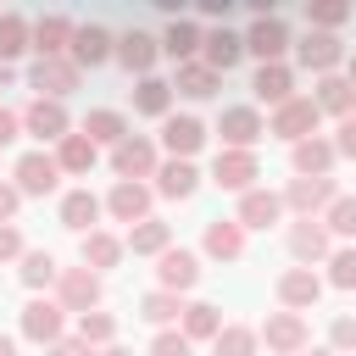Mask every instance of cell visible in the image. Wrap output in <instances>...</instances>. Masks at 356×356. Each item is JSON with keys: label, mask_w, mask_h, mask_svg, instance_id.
<instances>
[{"label": "cell", "mask_w": 356, "mask_h": 356, "mask_svg": "<svg viewBox=\"0 0 356 356\" xmlns=\"http://www.w3.org/2000/svg\"><path fill=\"white\" fill-rule=\"evenodd\" d=\"M44 356H95V350H89V345H83V339H78V334H72V339H67V334H61V339H56V345H44Z\"/></svg>", "instance_id": "cell-50"}, {"label": "cell", "mask_w": 356, "mask_h": 356, "mask_svg": "<svg viewBox=\"0 0 356 356\" xmlns=\"http://www.w3.org/2000/svg\"><path fill=\"white\" fill-rule=\"evenodd\" d=\"M284 239H289V256H295V261H306V267L334 256V245H328V228H323L317 217H300V222H289V234H284Z\"/></svg>", "instance_id": "cell-7"}, {"label": "cell", "mask_w": 356, "mask_h": 356, "mask_svg": "<svg viewBox=\"0 0 356 356\" xmlns=\"http://www.w3.org/2000/svg\"><path fill=\"white\" fill-rule=\"evenodd\" d=\"M33 89H39V100H61V95H72V89H78V67H72L67 56L33 61Z\"/></svg>", "instance_id": "cell-12"}, {"label": "cell", "mask_w": 356, "mask_h": 356, "mask_svg": "<svg viewBox=\"0 0 356 356\" xmlns=\"http://www.w3.org/2000/svg\"><path fill=\"white\" fill-rule=\"evenodd\" d=\"M56 278H61V267H56L50 250H22V284H28V289H44V284H56Z\"/></svg>", "instance_id": "cell-40"}, {"label": "cell", "mask_w": 356, "mask_h": 356, "mask_svg": "<svg viewBox=\"0 0 356 356\" xmlns=\"http://www.w3.org/2000/svg\"><path fill=\"white\" fill-rule=\"evenodd\" d=\"M161 50H167V56H172L178 67H184V61H195V56H200V28L178 17V22L167 28V39H161Z\"/></svg>", "instance_id": "cell-36"}, {"label": "cell", "mask_w": 356, "mask_h": 356, "mask_svg": "<svg viewBox=\"0 0 356 356\" xmlns=\"http://www.w3.org/2000/svg\"><path fill=\"white\" fill-rule=\"evenodd\" d=\"M150 356H189V339L172 334V328H161V334L150 339Z\"/></svg>", "instance_id": "cell-47"}, {"label": "cell", "mask_w": 356, "mask_h": 356, "mask_svg": "<svg viewBox=\"0 0 356 356\" xmlns=\"http://www.w3.org/2000/svg\"><path fill=\"white\" fill-rule=\"evenodd\" d=\"M139 317H145V323H156V328H167V323H178V317H184V300H178V295H167V289H150V295L139 300Z\"/></svg>", "instance_id": "cell-39"}, {"label": "cell", "mask_w": 356, "mask_h": 356, "mask_svg": "<svg viewBox=\"0 0 356 356\" xmlns=\"http://www.w3.org/2000/svg\"><path fill=\"white\" fill-rule=\"evenodd\" d=\"M100 356H134V350H122V345H106V350H100Z\"/></svg>", "instance_id": "cell-56"}, {"label": "cell", "mask_w": 356, "mask_h": 356, "mask_svg": "<svg viewBox=\"0 0 356 356\" xmlns=\"http://www.w3.org/2000/svg\"><path fill=\"white\" fill-rule=\"evenodd\" d=\"M284 217V195H273V189H245L239 195V228H273Z\"/></svg>", "instance_id": "cell-14"}, {"label": "cell", "mask_w": 356, "mask_h": 356, "mask_svg": "<svg viewBox=\"0 0 356 356\" xmlns=\"http://www.w3.org/2000/svg\"><path fill=\"white\" fill-rule=\"evenodd\" d=\"M28 44H33V28H28L17 11H6V17H0V67H11Z\"/></svg>", "instance_id": "cell-35"}, {"label": "cell", "mask_w": 356, "mask_h": 356, "mask_svg": "<svg viewBox=\"0 0 356 356\" xmlns=\"http://www.w3.org/2000/svg\"><path fill=\"white\" fill-rule=\"evenodd\" d=\"M345 83H350V89H356V56H350V61H345Z\"/></svg>", "instance_id": "cell-55"}, {"label": "cell", "mask_w": 356, "mask_h": 356, "mask_svg": "<svg viewBox=\"0 0 356 356\" xmlns=\"http://www.w3.org/2000/svg\"><path fill=\"white\" fill-rule=\"evenodd\" d=\"M56 167H61V172H89V167H95V145H89L83 134H67V139L56 145Z\"/></svg>", "instance_id": "cell-38"}, {"label": "cell", "mask_w": 356, "mask_h": 356, "mask_svg": "<svg viewBox=\"0 0 356 356\" xmlns=\"http://www.w3.org/2000/svg\"><path fill=\"white\" fill-rule=\"evenodd\" d=\"M206 256H217V261H239L245 256V228L239 222H206Z\"/></svg>", "instance_id": "cell-28"}, {"label": "cell", "mask_w": 356, "mask_h": 356, "mask_svg": "<svg viewBox=\"0 0 356 356\" xmlns=\"http://www.w3.org/2000/svg\"><path fill=\"white\" fill-rule=\"evenodd\" d=\"M17 134H22V117H17V111H6V106H0V150H6V145H11V139H17Z\"/></svg>", "instance_id": "cell-52"}, {"label": "cell", "mask_w": 356, "mask_h": 356, "mask_svg": "<svg viewBox=\"0 0 356 356\" xmlns=\"http://www.w3.org/2000/svg\"><path fill=\"white\" fill-rule=\"evenodd\" d=\"M245 50L261 56V67H267V61H284V50H289V28H284L278 17H256L250 33H245Z\"/></svg>", "instance_id": "cell-11"}, {"label": "cell", "mask_w": 356, "mask_h": 356, "mask_svg": "<svg viewBox=\"0 0 356 356\" xmlns=\"http://www.w3.org/2000/svg\"><path fill=\"white\" fill-rule=\"evenodd\" d=\"M67 44H72V22H67V17H39V22H33V50H39V61L67 56Z\"/></svg>", "instance_id": "cell-26"}, {"label": "cell", "mask_w": 356, "mask_h": 356, "mask_svg": "<svg viewBox=\"0 0 356 356\" xmlns=\"http://www.w3.org/2000/svg\"><path fill=\"white\" fill-rule=\"evenodd\" d=\"M317 295H323V278H317L312 267H289V273L278 278V300H284L289 312H306V306H317Z\"/></svg>", "instance_id": "cell-20"}, {"label": "cell", "mask_w": 356, "mask_h": 356, "mask_svg": "<svg viewBox=\"0 0 356 356\" xmlns=\"http://www.w3.org/2000/svg\"><path fill=\"white\" fill-rule=\"evenodd\" d=\"M239 56H245V39H239V33H228V28H211V33H200V61H206L217 78H222V72H228Z\"/></svg>", "instance_id": "cell-16"}, {"label": "cell", "mask_w": 356, "mask_h": 356, "mask_svg": "<svg viewBox=\"0 0 356 356\" xmlns=\"http://www.w3.org/2000/svg\"><path fill=\"white\" fill-rule=\"evenodd\" d=\"M323 228H328V239L339 234V239H356V195H334V206L323 211Z\"/></svg>", "instance_id": "cell-41"}, {"label": "cell", "mask_w": 356, "mask_h": 356, "mask_svg": "<svg viewBox=\"0 0 356 356\" xmlns=\"http://www.w3.org/2000/svg\"><path fill=\"white\" fill-rule=\"evenodd\" d=\"M317 122H323V111L312 106V100H284L278 111H273V122H267V134H278V139H289V145H300V139H312L317 134Z\"/></svg>", "instance_id": "cell-1"}, {"label": "cell", "mask_w": 356, "mask_h": 356, "mask_svg": "<svg viewBox=\"0 0 356 356\" xmlns=\"http://www.w3.org/2000/svg\"><path fill=\"white\" fill-rule=\"evenodd\" d=\"M339 61H345V44H339L334 33H306V39H300V67H312V72L328 78Z\"/></svg>", "instance_id": "cell-22"}, {"label": "cell", "mask_w": 356, "mask_h": 356, "mask_svg": "<svg viewBox=\"0 0 356 356\" xmlns=\"http://www.w3.org/2000/svg\"><path fill=\"white\" fill-rule=\"evenodd\" d=\"M211 178H217V189H234V195H245V189L261 178V167H256V150H217V161H211Z\"/></svg>", "instance_id": "cell-5"}, {"label": "cell", "mask_w": 356, "mask_h": 356, "mask_svg": "<svg viewBox=\"0 0 356 356\" xmlns=\"http://www.w3.org/2000/svg\"><path fill=\"white\" fill-rule=\"evenodd\" d=\"M350 17V6H339V0H323V6H306V22H312V33H334L339 22Z\"/></svg>", "instance_id": "cell-44"}, {"label": "cell", "mask_w": 356, "mask_h": 356, "mask_svg": "<svg viewBox=\"0 0 356 356\" xmlns=\"http://www.w3.org/2000/svg\"><path fill=\"white\" fill-rule=\"evenodd\" d=\"M22 128H28L33 139L61 145V139H67V111H61V100H33V106L22 111Z\"/></svg>", "instance_id": "cell-17"}, {"label": "cell", "mask_w": 356, "mask_h": 356, "mask_svg": "<svg viewBox=\"0 0 356 356\" xmlns=\"http://www.w3.org/2000/svg\"><path fill=\"white\" fill-rule=\"evenodd\" d=\"M106 211H111L117 222H145V217H150V189H145V184L117 178V189L106 195Z\"/></svg>", "instance_id": "cell-19"}, {"label": "cell", "mask_w": 356, "mask_h": 356, "mask_svg": "<svg viewBox=\"0 0 356 356\" xmlns=\"http://www.w3.org/2000/svg\"><path fill=\"white\" fill-rule=\"evenodd\" d=\"M334 178H295L289 184V195H284V206H295L300 217H312V211H328L334 206Z\"/></svg>", "instance_id": "cell-18"}, {"label": "cell", "mask_w": 356, "mask_h": 356, "mask_svg": "<svg viewBox=\"0 0 356 356\" xmlns=\"http://www.w3.org/2000/svg\"><path fill=\"white\" fill-rule=\"evenodd\" d=\"M195 189H200L195 161H161V167H156V195H167V200H189Z\"/></svg>", "instance_id": "cell-24"}, {"label": "cell", "mask_w": 356, "mask_h": 356, "mask_svg": "<svg viewBox=\"0 0 356 356\" xmlns=\"http://www.w3.org/2000/svg\"><path fill=\"white\" fill-rule=\"evenodd\" d=\"M122 250H128V245H122L117 234H106V228L83 234V267H89V273H106V267H117V261H122Z\"/></svg>", "instance_id": "cell-29"}, {"label": "cell", "mask_w": 356, "mask_h": 356, "mask_svg": "<svg viewBox=\"0 0 356 356\" xmlns=\"http://www.w3.org/2000/svg\"><path fill=\"white\" fill-rule=\"evenodd\" d=\"M217 334H222V312L217 306H206V300L184 306V339H217Z\"/></svg>", "instance_id": "cell-37"}, {"label": "cell", "mask_w": 356, "mask_h": 356, "mask_svg": "<svg viewBox=\"0 0 356 356\" xmlns=\"http://www.w3.org/2000/svg\"><path fill=\"white\" fill-rule=\"evenodd\" d=\"M111 334H117V317L111 312H83L78 317V339L83 345H111Z\"/></svg>", "instance_id": "cell-43"}, {"label": "cell", "mask_w": 356, "mask_h": 356, "mask_svg": "<svg viewBox=\"0 0 356 356\" xmlns=\"http://www.w3.org/2000/svg\"><path fill=\"white\" fill-rule=\"evenodd\" d=\"M334 156H350V161H356V117H345V122H339V139H334Z\"/></svg>", "instance_id": "cell-49"}, {"label": "cell", "mask_w": 356, "mask_h": 356, "mask_svg": "<svg viewBox=\"0 0 356 356\" xmlns=\"http://www.w3.org/2000/svg\"><path fill=\"white\" fill-rule=\"evenodd\" d=\"M156 278H161V289L167 295H184V289H195V278H200V261H195V250H161V267H156Z\"/></svg>", "instance_id": "cell-15"}, {"label": "cell", "mask_w": 356, "mask_h": 356, "mask_svg": "<svg viewBox=\"0 0 356 356\" xmlns=\"http://www.w3.org/2000/svg\"><path fill=\"white\" fill-rule=\"evenodd\" d=\"M0 261H22V234L11 222H0Z\"/></svg>", "instance_id": "cell-48"}, {"label": "cell", "mask_w": 356, "mask_h": 356, "mask_svg": "<svg viewBox=\"0 0 356 356\" xmlns=\"http://www.w3.org/2000/svg\"><path fill=\"white\" fill-rule=\"evenodd\" d=\"M106 56H117V39L100 28V22H83V28H72V44H67V61L83 72V67H100Z\"/></svg>", "instance_id": "cell-4"}, {"label": "cell", "mask_w": 356, "mask_h": 356, "mask_svg": "<svg viewBox=\"0 0 356 356\" xmlns=\"http://www.w3.org/2000/svg\"><path fill=\"white\" fill-rule=\"evenodd\" d=\"M256 339H267V350H278V356H295V350H306V317L300 312H273Z\"/></svg>", "instance_id": "cell-8"}, {"label": "cell", "mask_w": 356, "mask_h": 356, "mask_svg": "<svg viewBox=\"0 0 356 356\" xmlns=\"http://www.w3.org/2000/svg\"><path fill=\"white\" fill-rule=\"evenodd\" d=\"M328 284H334V289H356V250H350V245L328 256Z\"/></svg>", "instance_id": "cell-45"}, {"label": "cell", "mask_w": 356, "mask_h": 356, "mask_svg": "<svg viewBox=\"0 0 356 356\" xmlns=\"http://www.w3.org/2000/svg\"><path fill=\"white\" fill-rule=\"evenodd\" d=\"M256 345H261V339H256V328H239V323H228V328L211 339V350H217V356H256Z\"/></svg>", "instance_id": "cell-42"}, {"label": "cell", "mask_w": 356, "mask_h": 356, "mask_svg": "<svg viewBox=\"0 0 356 356\" xmlns=\"http://www.w3.org/2000/svg\"><path fill=\"white\" fill-rule=\"evenodd\" d=\"M312 106H317V111H334V117H350V111H356V89H350L345 78H334V72H328V78L317 83Z\"/></svg>", "instance_id": "cell-30"}, {"label": "cell", "mask_w": 356, "mask_h": 356, "mask_svg": "<svg viewBox=\"0 0 356 356\" xmlns=\"http://www.w3.org/2000/svg\"><path fill=\"white\" fill-rule=\"evenodd\" d=\"M172 89L189 95V100H206V95H217V72H211L206 61H184L178 78H172Z\"/></svg>", "instance_id": "cell-32"}, {"label": "cell", "mask_w": 356, "mask_h": 356, "mask_svg": "<svg viewBox=\"0 0 356 356\" xmlns=\"http://www.w3.org/2000/svg\"><path fill=\"white\" fill-rule=\"evenodd\" d=\"M111 167H117V178H128V184H139V178H156V145L145 139V134H128L122 145H111Z\"/></svg>", "instance_id": "cell-2"}, {"label": "cell", "mask_w": 356, "mask_h": 356, "mask_svg": "<svg viewBox=\"0 0 356 356\" xmlns=\"http://www.w3.org/2000/svg\"><path fill=\"white\" fill-rule=\"evenodd\" d=\"M217 134H222V150H250L267 134V122L256 117V106H228L222 122H217Z\"/></svg>", "instance_id": "cell-6"}, {"label": "cell", "mask_w": 356, "mask_h": 356, "mask_svg": "<svg viewBox=\"0 0 356 356\" xmlns=\"http://www.w3.org/2000/svg\"><path fill=\"white\" fill-rule=\"evenodd\" d=\"M156 56H161V39H150V33H139V28L117 39V61H122L128 72H145V78H150V67H156Z\"/></svg>", "instance_id": "cell-21"}, {"label": "cell", "mask_w": 356, "mask_h": 356, "mask_svg": "<svg viewBox=\"0 0 356 356\" xmlns=\"http://www.w3.org/2000/svg\"><path fill=\"white\" fill-rule=\"evenodd\" d=\"M95 217H100V200H95L89 189H72V195L61 200V222H67V228H78V234H95Z\"/></svg>", "instance_id": "cell-34"}, {"label": "cell", "mask_w": 356, "mask_h": 356, "mask_svg": "<svg viewBox=\"0 0 356 356\" xmlns=\"http://www.w3.org/2000/svg\"><path fill=\"white\" fill-rule=\"evenodd\" d=\"M328 350L339 356V350H356V317H334V328H328Z\"/></svg>", "instance_id": "cell-46"}, {"label": "cell", "mask_w": 356, "mask_h": 356, "mask_svg": "<svg viewBox=\"0 0 356 356\" xmlns=\"http://www.w3.org/2000/svg\"><path fill=\"white\" fill-rule=\"evenodd\" d=\"M250 89H256V100H267V106L278 111L284 100H295V72H289L284 61H267V67L256 72V83H250Z\"/></svg>", "instance_id": "cell-23"}, {"label": "cell", "mask_w": 356, "mask_h": 356, "mask_svg": "<svg viewBox=\"0 0 356 356\" xmlns=\"http://www.w3.org/2000/svg\"><path fill=\"white\" fill-rule=\"evenodd\" d=\"M167 245H172V228L156 222V217H145V222L128 228V250H134V256H161Z\"/></svg>", "instance_id": "cell-31"}, {"label": "cell", "mask_w": 356, "mask_h": 356, "mask_svg": "<svg viewBox=\"0 0 356 356\" xmlns=\"http://www.w3.org/2000/svg\"><path fill=\"white\" fill-rule=\"evenodd\" d=\"M0 356H17V339L11 334H0Z\"/></svg>", "instance_id": "cell-54"}, {"label": "cell", "mask_w": 356, "mask_h": 356, "mask_svg": "<svg viewBox=\"0 0 356 356\" xmlns=\"http://www.w3.org/2000/svg\"><path fill=\"white\" fill-rule=\"evenodd\" d=\"M61 323H67L61 300H28V306H22V334H28L33 345H56V339H61Z\"/></svg>", "instance_id": "cell-10"}, {"label": "cell", "mask_w": 356, "mask_h": 356, "mask_svg": "<svg viewBox=\"0 0 356 356\" xmlns=\"http://www.w3.org/2000/svg\"><path fill=\"white\" fill-rule=\"evenodd\" d=\"M56 300H61V312H95L100 306V273H89V267H67L61 278H56Z\"/></svg>", "instance_id": "cell-3"}, {"label": "cell", "mask_w": 356, "mask_h": 356, "mask_svg": "<svg viewBox=\"0 0 356 356\" xmlns=\"http://www.w3.org/2000/svg\"><path fill=\"white\" fill-rule=\"evenodd\" d=\"M167 106H172V83H167V78H139L134 111H139V117H167Z\"/></svg>", "instance_id": "cell-33"}, {"label": "cell", "mask_w": 356, "mask_h": 356, "mask_svg": "<svg viewBox=\"0 0 356 356\" xmlns=\"http://www.w3.org/2000/svg\"><path fill=\"white\" fill-rule=\"evenodd\" d=\"M289 161H295L300 178H328V167H334V145L312 134V139H300V145L289 150Z\"/></svg>", "instance_id": "cell-25"}, {"label": "cell", "mask_w": 356, "mask_h": 356, "mask_svg": "<svg viewBox=\"0 0 356 356\" xmlns=\"http://www.w3.org/2000/svg\"><path fill=\"white\" fill-rule=\"evenodd\" d=\"M78 134L100 150V145H122V139H128V122H122V111H106V106H100V111H89V117H83V128H78Z\"/></svg>", "instance_id": "cell-27"}, {"label": "cell", "mask_w": 356, "mask_h": 356, "mask_svg": "<svg viewBox=\"0 0 356 356\" xmlns=\"http://www.w3.org/2000/svg\"><path fill=\"white\" fill-rule=\"evenodd\" d=\"M312 356H334V350H328V345H323V350H312Z\"/></svg>", "instance_id": "cell-57"}, {"label": "cell", "mask_w": 356, "mask_h": 356, "mask_svg": "<svg viewBox=\"0 0 356 356\" xmlns=\"http://www.w3.org/2000/svg\"><path fill=\"white\" fill-rule=\"evenodd\" d=\"M61 184V167H56V156H44V150H28L22 161H17V195H50Z\"/></svg>", "instance_id": "cell-9"}, {"label": "cell", "mask_w": 356, "mask_h": 356, "mask_svg": "<svg viewBox=\"0 0 356 356\" xmlns=\"http://www.w3.org/2000/svg\"><path fill=\"white\" fill-rule=\"evenodd\" d=\"M17 206H22L17 184H0V222H11V217H17Z\"/></svg>", "instance_id": "cell-51"}, {"label": "cell", "mask_w": 356, "mask_h": 356, "mask_svg": "<svg viewBox=\"0 0 356 356\" xmlns=\"http://www.w3.org/2000/svg\"><path fill=\"white\" fill-rule=\"evenodd\" d=\"M161 145L172 150V161H189V156L206 145V122H200V117H167V122H161Z\"/></svg>", "instance_id": "cell-13"}, {"label": "cell", "mask_w": 356, "mask_h": 356, "mask_svg": "<svg viewBox=\"0 0 356 356\" xmlns=\"http://www.w3.org/2000/svg\"><path fill=\"white\" fill-rule=\"evenodd\" d=\"M200 11H206V17H211V22H228V0H206V6H200Z\"/></svg>", "instance_id": "cell-53"}]
</instances>
